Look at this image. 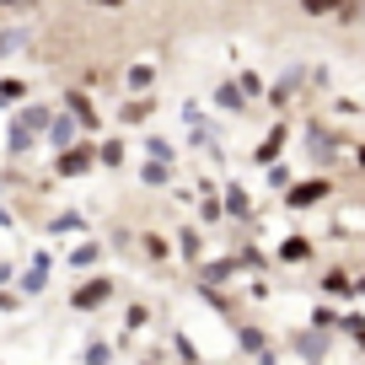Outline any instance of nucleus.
Returning <instances> with one entry per match:
<instances>
[{
  "instance_id": "f257e3e1",
  "label": "nucleus",
  "mask_w": 365,
  "mask_h": 365,
  "mask_svg": "<svg viewBox=\"0 0 365 365\" xmlns=\"http://www.w3.org/2000/svg\"><path fill=\"white\" fill-rule=\"evenodd\" d=\"M108 296H113V279H91V285H81L76 296H70V307H76V312H91V307H103Z\"/></svg>"
},
{
  "instance_id": "423d86ee",
  "label": "nucleus",
  "mask_w": 365,
  "mask_h": 365,
  "mask_svg": "<svg viewBox=\"0 0 365 365\" xmlns=\"http://www.w3.org/2000/svg\"><path fill=\"white\" fill-rule=\"evenodd\" d=\"M322 290H333V296H344V290H349V274H344V269H328V279H322Z\"/></svg>"
},
{
  "instance_id": "9d476101",
  "label": "nucleus",
  "mask_w": 365,
  "mask_h": 365,
  "mask_svg": "<svg viewBox=\"0 0 365 365\" xmlns=\"http://www.w3.org/2000/svg\"><path fill=\"white\" fill-rule=\"evenodd\" d=\"M6 220H11V215H6V210H0V226H6Z\"/></svg>"
},
{
  "instance_id": "6e6552de",
  "label": "nucleus",
  "mask_w": 365,
  "mask_h": 365,
  "mask_svg": "<svg viewBox=\"0 0 365 365\" xmlns=\"http://www.w3.org/2000/svg\"><path fill=\"white\" fill-rule=\"evenodd\" d=\"M226 210H231V215H247V194H242V188H226Z\"/></svg>"
},
{
  "instance_id": "f03ea898",
  "label": "nucleus",
  "mask_w": 365,
  "mask_h": 365,
  "mask_svg": "<svg viewBox=\"0 0 365 365\" xmlns=\"http://www.w3.org/2000/svg\"><path fill=\"white\" fill-rule=\"evenodd\" d=\"M43 285H48V258H38L33 269L22 274V290H27V296H38V290H43Z\"/></svg>"
},
{
  "instance_id": "39448f33",
  "label": "nucleus",
  "mask_w": 365,
  "mask_h": 365,
  "mask_svg": "<svg viewBox=\"0 0 365 365\" xmlns=\"http://www.w3.org/2000/svg\"><path fill=\"white\" fill-rule=\"evenodd\" d=\"M86 167H91L86 145H76V150H65V156H59V172H86Z\"/></svg>"
},
{
  "instance_id": "1a4fd4ad",
  "label": "nucleus",
  "mask_w": 365,
  "mask_h": 365,
  "mask_svg": "<svg viewBox=\"0 0 365 365\" xmlns=\"http://www.w3.org/2000/svg\"><path fill=\"white\" fill-rule=\"evenodd\" d=\"M91 258H97V242H81V247L70 252V263H91Z\"/></svg>"
},
{
  "instance_id": "20e7f679",
  "label": "nucleus",
  "mask_w": 365,
  "mask_h": 365,
  "mask_svg": "<svg viewBox=\"0 0 365 365\" xmlns=\"http://www.w3.org/2000/svg\"><path fill=\"white\" fill-rule=\"evenodd\" d=\"M279 258H285V263H307V258H312V242H301V237L279 242Z\"/></svg>"
},
{
  "instance_id": "7ed1b4c3",
  "label": "nucleus",
  "mask_w": 365,
  "mask_h": 365,
  "mask_svg": "<svg viewBox=\"0 0 365 365\" xmlns=\"http://www.w3.org/2000/svg\"><path fill=\"white\" fill-rule=\"evenodd\" d=\"M322 194H328V182H301L296 194H290V205H296V210H307V205H317Z\"/></svg>"
},
{
  "instance_id": "0eeeda50",
  "label": "nucleus",
  "mask_w": 365,
  "mask_h": 365,
  "mask_svg": "<svg viewBox=\"0 0 365 365\" xmlns=\"http://www.w3.org/2000/svg\"><path fill=\"white\" fill-rule=\"evenodd\" d=\"M199 252H205V242H199V231H182V258H194V263H199Z\"/></svg>"
}]
</instances>
